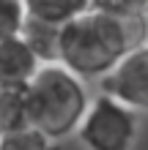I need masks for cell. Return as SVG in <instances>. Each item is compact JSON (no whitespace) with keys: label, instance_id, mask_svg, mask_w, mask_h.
<instances>
[{"label":"cell","instance_id":"6da1fadb","mask_svg":"<svg viewBox=\"0 0 148 150\" xmlns=\"http://www.w3.org/2000/svg\"><path fill=\"white\" fill-rule=\"evenodd\" d=\"M140 22L148 19H124L88 8L60 25L58 60L82 79H102L134 44H140Z\"/></svg>","mask_w":148,"mask_h":150},{"label":"cell","instance_id":"7a4b0ae2","mask_svg":"<svg viewBox=\"0 0 148 150\" xmlns=\"http://www.w3.org/2000/svg\"><path fill=\"white\" fill-rule=\"evenodd\" d=\"M22 98L28 123L44 131L49 139H63L74 134L91 104L82 76H77L60 60L39 66L33 79L25 85Z\"/></svg>","mask_w":148,"mask_h":150},{"label":"cell","instance_id":"3957f363","mask_svg":"<svg viewBox=\"0 0 148 150\" xmlns=\"http://www.w3.org/2000/svg\"><path fill=\"white\" fill-rule=\"evenodd\" d=\"M137 131V112L112 96L99 93L85 109L77 137L85 150H134Z\"/></svg>","mask_w":148,"mask_h":150},{"label":"cell","instance_id":"277c9868","mask_svg":"<svg viewBox=\"0 0 148 150\" xmlns=\"http://www.w3.org/2000/svg\"><path fill=\"white\" fill-rule=\"evenodd\" d=\"M104 93L134 112H148V41L134 44L102 76Z\"/></svg>","mask_w":148,"mask_h":150},{"label":"cell","instance_id":"5b68a950","mask_svg":"<svg viewBox=\"0 0 148 150\" xmlns=\"http://www.w3.org/2000/svg\"><path fill=\"white\" fill-rule=\"evenodd\" d=\"M39 66H41L39 55L22 36L0 38V87L25 90V85L33 79Z\"/></svg>","mask_w":148,"mask_h":150},{"label":"cell","instance_id":"8992f818","mask_svg":"<svg viewBox=\"0 0 148 150\" xmlns=\"http://www.w3.org/2000/svg\"><path fill=\"white\" fill-rule=\"evenodd\" d=\"M19 36L30 44V49L39 55L41 63L58 60V44H60V25H52L36 16H25Z\"/></svg>","mask_w":148,"mask_h":150},{"label":"cell","instance_id":"52a82bcc","mask_svg":"<svg viewBox=\"0 0 148 150\" xmlns=\"http://www.w3.org/2000/svg\"><path fill=\"white\" fill-rule=\"evenodd\" d=\"M22 3L28 16H36V19L52 25H66L91 8V0H22Z\"/></svg>","mask_w":148,"mask_h":150},{"label":"cell","instance_id":"ba28073f","mask_svg":"<svg viewBox=\"0 0 148 150\" xmlns=\"http://www.w3.org/2000/svg\"><path fill=\"white\" fill-rule=\"evenodd\" d=\"M49 142L52 139L44 131H39L36 126L25 123V126L0 137V150H49Z\"/></svg>","mask_w":148,"mask_h":150},{"label":"cell","instance_id":"9c48e42d","mask_svg":"<svg viewBox=\"0 0 148 150\" xmlns=\"http://www.w3.org/2000/svg\"><path fill=\"white\" fill-rule=\"evenodd\" d=\"M25 123H28V117H25L22 90L0 87V137L14 131V128H19V126H25Z\"/></svg>","mask_w":148,"mask_h":150},{"label":"cell","instance_id":"30bf717a","mask_svg":"<svg viewBox=\"0 0 148 150\" xmlns=\"http://www.w3.org/2000/svg\"><path fill=\"white\" fill-rule=\"evenodd\" d=\"M25 16L28 11H25L22 0H0V38L19 36Z\"/></svg>","mask_w":148,"mask_h":150},{"label":"cell","instance_id":"8fae6325","mask_svg":"<svg viewBox=\"0 0 148 150\" xmlns=\"http://www.w3.org/2000/svg\"><path fill=\"white\" fill-rule=\"evenodd\" d=\"M143 3L145 0H91V8L112 16H124V19H145Z\"/></svg>","mask_w":148,"mask_h":150},{"label":"cell","instance_id":"7c38bea8","mask_svg":"<svg viewBox=\"0 0 148 150\" xmlns=\"http://www.w3.org/2000/svg\"><path fill=\"white\" fill-rule=\"evenodd\" d=\"M143 16H145V19H148V0H145V3H143Z\"/></svg>","mask_w":148,"mask_h":150}]
</instances>
